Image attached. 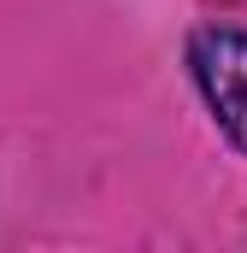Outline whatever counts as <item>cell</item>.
Masks as SVG:
<instances>
[{"mask_svg":"<svg viewBox=\"0 0 247 253\" xmlns=\"http://www.w3.org/2000/svg\"><path fill=\"white\" fill-rule=\"evenodd\" d=\"M183 65L212 112V124L224 129V141L247 153V30L236 24H200L183 42Z\"/></svg>","mask_w":247,"mask_h":253,"instance_id":"6da1fadb","label":"cell"}]
</instances>
